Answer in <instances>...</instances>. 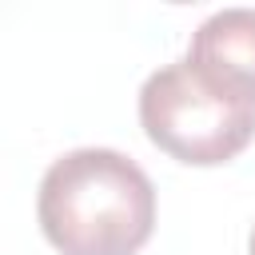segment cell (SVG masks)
<instances>
[{
  "label": "cell",
  "mask_w": 255,
  "mask_h": 255,
  "mask_svg": "<svg viewBox=\"0 0 255 255\" xmlns=\"http://www.w3.org/2000/svg\"><path fill=\"white\" fill-rule=\"evenodd\" d=\"M247 255H255V227H251V239H247Z\"/></svg>",
  "instance_id": "277c9868"
},
{
  "label": "cell",
  "mask_w": 255,
  "mask_h": 255,
  "mask_svg": "<svg viewBox=\"0 0 255 255\" xmlns=\"http://www.w3.org/2000/svg\"><path fill=\"white\" fill-rule=\"evenodd\" d=\"M139 124L171 159L215 167L255 139V96L215 84L187 60H171L143 80Z\"/></svg>",
  "instance_id": "7a4b0ae2"
},
{
  "label": "cell",
  "mask_w": 255,
  "mask_h": 255,
  "mask_svg": "<svg viewBox=\"0 0 255 255\" xmlns=\"http://www.w3.org/2000/svg\"><path fill=\"white\" fill-rule=\"evenodd\" d=\"M195 72L255 96V8H219L211 12L187 44L183 56Z\"/></svg>",
  "instance_id": "3957f363"
},
{
  "label": "cell",
  "mask_w": 255,
  "mask_h": 255,
  "mask_svg": "<svg viewBox=\"0 0 255 255\" xmlns=\"http://www.w3.org/2000/svg\"><path fill=\"white\" fill-rule=\"evenodd\" d=\"M36 215L60 255H135L155 227V187L131 155L76 147L44 171Z\"/></svg>",
  "instance_id": "6da1fadb"
}]
</instances>
